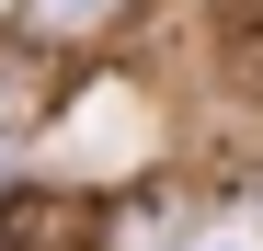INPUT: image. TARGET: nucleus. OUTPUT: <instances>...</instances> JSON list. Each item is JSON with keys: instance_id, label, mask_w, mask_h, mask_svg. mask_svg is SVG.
<instances>
[{"instance_id": "7ed1b4c3", "label": "nucleus", "mask_w": 263, "mask_h": 251, "mask_svg": "<svg viewBox=\"0 0 263 251\" xmlns=\"http://www.w3.org/2000/svg\"><path fill=\"white\" fill-rule=\"evenodd\" d=\"M34 12H46V23H92L103 0H34Z\"/></svg>"}, {"instance_id": "f257e3e1", "label": "nucleus", "mask_w": 263, "mask_h": 251, "mask_svg": "<svg viewBox=\"0 0 263 251\" xmlns=\"http://www.w3.org/2000/svg\"><path fill=\"white\" fill-rule=\"evenodd\" d=\"M80 240H92V194H58V183L0 194V251H80Z\"/></svg>"}, {"instance_id": "f03ea898", "label": "nucleus", "mask_w": 263, "mask_h": 251, "mask_svg": "<svg viewBox=\"0 0 263 251\" xmlns=\"http://www.w3.org/2000/svg\"><path fill=\"white\" fill-rule=\"evenodd\" d=\"M206 34H217V69H229L240 92H263V0H217Z\"/></svg>"}]
</instances>
